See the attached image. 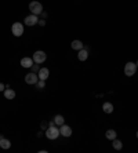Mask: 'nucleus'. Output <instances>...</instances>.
I'll list each match as a JSON object with an SVG mask.
<instances>
[{
	"label": "nucleus",
	"instance_id": "7ed1b4c3",
	"mask_svg": "<svg viewBox=\"0 0 138 153\" xmlns=\"http://www.w3.org/2000/svg\"><path fill=\"white\" fill-rule=\"evenodd\" d=\"M58 135H59V130H58V127H55V126H53V127H47L46 137H47L49 139H57V138H58Z\"/></svg>",
	"mask_w": 138,
	"mask_h": 153
},
{
	"label": "nucleus",
	"instance_id": "4be33fe9",
	"mask_svg": "<svg viewBox=\"0 0 138 153\" xmlns=\"http://www.w3.org/2000/svg\"><path fill=\"white\" fill-rule=\"evenodd\" d=\"M53 126H55V121H50L49 123V127H53Z\"/></svg>",
	"mask_w": 138,
	"mask_h": 153
},
{
	"label": "nucleus",
	"instance_id": "a878e982",
	"mask_svg": "<svg viewBox=\"0 0 138 153\" xmlns=\"http://www.w3.org/2000/svg\"><path fill=\"white\" fill-rule=\"evenodd\" d=\"M137 66H138V61H137Z\"/></svg>",
	"mask_w": 138,
	"mask_h": 153
},
{
	"label": "nucleus",
	"instance_id": "f3484780",
	"mask_svg": "<svg viewBox=\"0 0 138 153\" xmlns=\"http://www.w3.org/2000/svg\"><path fill=\"white\" fill-rule=\"evenodd\" d=\"M105 137H107L108 139L113 141L115 138H116V131H115V130H108L107 133H105Z\"/></svg>",
	"mask_w": 138,
	"mask_h": 153
},
{
	"label": "nucleus",
	"instance_id": "4468645a",
	"mask_svg": "<svg viewBox=\"0 0 138 153\" xmlns=\"http://www.w3.org/2000/svg\"><path fill=\"white\" fill-rule=\"evenodd\" d=\"M0 148L1 149H10L11 148V142L6 138H3V139H0Z\"/></svg>",
	"mask_w": 138,
	"mask_h": 153
},
{
	"label": "nucleus",
	"instance_id": "1a4fd4ad",
	"mask_svg": "<svg viewBox=\"0 0 138 153\" xmlns=\"http://www.w3.org/2000/svg\"><path fill=\"white\" fill-rule=\"evenodd\" d=\"M39 80H47V77L50 76V70L47 68H40V70L38 72Z\"/></svg>",
	"mask_w": 138,
	"mask_h": 153
},
{
	"label": "nucleus",
	"instance_id": "f257e3e1",
	"mask_svg": "<svg viewBox=\"0 0 138 153\" xmlns=\"http://www.w3.org/2000/svg\"><path fill=\"white\" fill-rule=\"evenodd\" d=\"M137 64H134V62H127L124 65V75L126 76H134L135 75V72H137Z\"/></svg>",
	"mask_w": 138,
	"mask_h": 153
},
{
	"label": "nucleus",
	"instance_id": "a211bd4d",
	"mask_svg": "<svg viewBox=\"0 0 138 153\" xmlns=\"http://www.w3.org/2000/svg\"><path fill=\"white\" fill-rule=\"evenodd\" d=\"M54 121H55V126H62L65 120H64V116L57 115L55 117H54Z\"/></svg>",
	"mask_w": 138,
	"mask_h": 153
},
{
	"label": "nucleus",
	"instance_id": "9b49d317",
	"mask_svg": "<svg viewBox=\"0 0 138 153\" xmlns=\"http://www.w3.org/2000/svg\"><path fill=\"white\" fill-rule=\"evenodd\" d=\"M77 58H79V61H86V59L88 58V50H87V48H82V50H79Z\"/></svg>",
	"mask_w": 138,
	"mask_h": 153
},
{
	"label": "nucleus",
	"instance_id": "20e7f679",
	"mask_svg": "<svg viewBox=\"0 0 138 153\" xmlns=\"http://www.w3.org/2000/svg\"><path fill=\"white\" fill-rule=\"evenodd\" d=\"M33 62L35 64H43L44 61L47 59V55H46V52L44 51H36L35 54H33Z\"/></svg>",
	"mask_w": 138,
	"mask_h": 153
},
{
	"label": "nucleus",
	"instance_id": "f8f14e48",
	"mask_svg": "<svg viewBox=\"0 0 138 153\" xmlns=\"http://www.w3.org/2000/svg\"><path fill=\"white\" fill-rule=\"evenodd\" d=\"M4 97H6V99H14L15 98V91L11 88H6L4 90Z\"/></svg>",
	"mask_w": 138,
	"mask_h": 153
},
{
	"label": "nucleus",
	"instance_id": "393cba45",
	"mask_svg": "<svg viewBox=\"0 0 138 153\" xmlns=\"http://www.w3.org/2000/svg\"><path fill=\"white\" fill-rule=\"evenodd\" d=\"M137 138H138V131H137Z\"/></svg>",
	"mask_w": 138,
	"mask_h": 153
},
{
	"label": "nucleus",
	"instance_id": "dca6fc26",
	"mask_svg": "<svg viewBox=\"0 0 138 153\" xmlns=\"http://www.w3.org/2000/svg\"><path fill=\"white\" fill-rule=\"evenodd\" d=\"M112 145H113V149H116V150H120V149L123 148V143H122V141L116 139V138L112 141Z\"/></svg>",
	"mask_w": 138,
	"mask_h": 153
},
{
	"label": "nucleus",
	"instance_id": "6e6552de",
	"mask_svg": "<svg viewBox=\"0 0 138 153\" xmlns=\"http://www.w3.org/2000/svg\"><path fill=\"white\" fill-rule=\"evenodd\" d=\"M59 134L62 135V137H70L72 135V128L69 127V126H65V124H62V126H59Z\"/></svg>",
	"mask_w": 138,
	"mask_h": 153
},
{
	"label": "nucleus",
	"instance_id": "423d86ee",
	"mask_svg": "<svg viewBox=\"0 0 138 153\" xmlns=\"http://www.w3.org/2000/svg\"><path fill=\"white\" fill-rule=\"evenodd\" d=\"M25 82H26V84H36L39 82V76L36 73L31 72V73H28L25 76Z\"/></svg>",
	"mask_w": 138,
	"mask_h": 153
},
{
	"label": "nucleus",
	"instance_id": "aec40b11",
	"mask_svg": "<svg viewBox=\"0 0 138 153\" xmlns=\"http://www.w3.org/2000/svg\"><path fill=\"white\" fill-rule=\"evenodd\" d=\"M39 70H40V66H39V64H33L32 65V72H33V73H38Z\"/></svg>",
	"mask_w": 138,
	"mask_h": 153
},
{
	"label": "nucleus",
	"instance_id": "f03ea898",
	"mask_svg": "<svg viewBox=\"0 0 138 153\" xmlns=\"http://www.w3.org/2000/svg\"><path fill=\"white\" fill-rule=\"evenodd\" d=\"M29 10L32 11V14L39 15V14L43 13V6H42V3H39V1H31V3H29Z\"/></svg>",
	"mask_w": 138,
	"mask_h": 153
},
{
	"label": "nucleus",
	"instance_id": "6ab92c4d",
	"mask_svg": "<svg viewBox=\"0 0 138 153\" xmlns=\"http://www.w3.org/2000/svg\"><path fill=\"white\" fill-rule=\"evenodd\" d=\"M36 86H38V88H39V90L44 88V86H46V80H39L38 83H36Z\"/></svg>",
	"mask_w": 138,
	"mask_h": 153
},
{
	"label": "nucleus",
	"instance_id": "9d476101",
	"mask_svg": "<svg viewBox=\"0 0 138 153\" xmlns=\"http://www.w3.org/2000/svg\"><path fill=\"white\" fill-rule=\"evenodd\" d=\"M32 65H33V59H32V58L25 57L21 59V66H22V68H32Z\"/></svg>",
	"mask_w": 138,
	"mask_h": 153
},
{
	"label": "nucleus",
	"instance_id": "39448f33",
	"mask_svg": "<svg viewBox=\"0 0 138 153\" xmlns=\"http://www.w3.org/2000/svg\"><path fill=\"white\" fill-rule=\"evenodd\" d=\"M11 32H13L14 36L19 37L22 33H24V25L21 22H14V25L11 26Z\"/></svg>",
	"mask_w": 138,
	"mask_h": 153
},
{
	"label": "nucleus",
	"instance_id": "0eeeda50",
	"mask_svg": "<svg viewBox=\"0 0 138 153\" xmlns=\"http://www.w3.org/2000/svg\"><path fill=\"white\" fill-rule=\"evenodd\" d=\"M38 22H39V18H38V15H35V14H32V15H28V17H25V25H28V26L36 25Z\"/></svg>",
	"mask_w": 138,
	"mask_h": 153
},
{
	"label": "nucleus",
	"instance_id": "412c9836",
	"mask_svg": "<svg viewBox=\"0 0 138 153\" xmlns=\"http://www.w3.org/2000/svg\"><path fill=\"white\" fill-rule=\"evenodd\" d=\"M38 24H39L40 26H44V25H46V21H44V19H39Z\"/></svg>",
	"mask_w": 138,
	"mask_h": 153
},
{
	"label": "nucleus",
	"instance_id": "5701e85b",
	"mask_svg": "<svg viewBox=\"0 0 138 153\" xmlns=\"http://www.w3.org/2000/svg\"><path fill=\"white\" fill-rule=\"evenodd\" d=\"M3 88H6V87H4V84L0 83V91H3Z\"/></svg>",
	"mask_w": 138,
	"mask_h": 153
},
{
	"label": "nucleus",
	"instance_id": "b1692460",
	"mask_svg": "<svg viewBox=\"0 0 138 153\" xmlns=\"http://www.w3.org/2000/svg\"><path fill=\"white\" fill-rule=\"evenodd\" d=\"M42 17H43V19L47 17V13H42Z\"/></svg>",
	"mask_w": 138,
	"mask_h": 153
},
{
	"label": "nucleus",
	"instance_id": "2eb2a0df",
	"mask_svg": "<svg viewBox=\"0 0 138 153\" xmlns=\"http://www.w3.org/2000/svg\"><path fill=\"white\" fill-rule=\"evenodd\" d=\"M70 46H72V48H73V50H77V51L83 48V43L80 41V40H73Z\"/></svg>",
	"mask_w": 138,
	"mask_h": 153
},
{
	"label": "nucleus",
	"instance_id": "ddd939ff",
	"mask_svg": "<svg viewBox=\"0 0 138 153\" xmlns=\"http://www.w3.org/2000/svg\"><path fill=\"white\" fill-rule=\"evenodd\" d=\"M102 110L105 112V113H112L113 112V105L111 102H105L104 105H102Z\"/></svg>",
	"mask_w": 138,
	"mask_h": 153
}]
</instances>
